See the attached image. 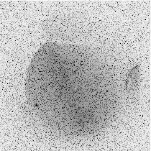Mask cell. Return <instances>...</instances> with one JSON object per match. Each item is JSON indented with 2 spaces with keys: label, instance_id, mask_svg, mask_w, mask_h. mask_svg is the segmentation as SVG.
Returning a JSON list of instances; mask_svg holds the SVG:
<instances>
[{
  "label": "cell",
  "instance_id": "6da1fadb",
  "mask_svg": "<svg viewBox=\"0 0 151 151\" xmlns=\"http://www.w3.org/2000/svg\"><path fill=\"white\" fill-rule=\"evenodd\" d=\"M140 77L139 66L134 67L130 72L127 80L126 88L129 92H133L136 89Z\"/></svg>",
  "mask_w": 151,
  "mask_h": 151
}]
</instances>
